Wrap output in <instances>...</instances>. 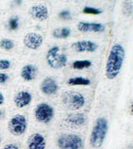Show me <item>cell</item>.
Returning <instances> with one entry per match:
<instances>
[{"instance_id":"1","label":"cell","mask_w":133,"mask_h":149,"mask_svg":"<svg viewBox=\"0 0 133 149\" xmlns=\"http://www.w3.org/2000/svg\"><path fill=\"white\" fill-rule=\"evenodd\" d=\"M125 49L121 44L117 43L112 46L105 70V74L108 80H113L120 74L125 60Z\"/></svg>"},{"instance_id":"2","label":"cell","mask_w":133,"mask_h":149,"mask_svg":"<svg viewBox=\"0 0 133 149\" xmlns=\"http://www.w3.org/2000/svg\"><path fill=\"white\" fill-rule=\"evenodd\" d=\"M108 131V122L104 116L97 119L90 136V145L94 148H99L106 139Z\"/></svg>"},{"instance_id":"3","label":"cell","mask_w":133,"mask_h":149,"mask_svg":"<svg viewBox=\"0 0 133 149\" xmlns=\"http://www.w3.org/2000/svg\"><path fill=\"white\" fill-rule=\"evenodd\" d=\"M62 101L66 108L70 110H78L85 105V97L81 93L67 91L62 93Z\"/></svg>"},{"instance_id":"4","label":"cell","mask_w":133,"mask_h":149,"mask_svg":"<svg viewBox=\"0 0 133 149\" xmlns=\"http://www.w3.org/2000/svg\"><path fill=\"white\" fill-rule=\"evenodd\" d=\"M57 143L60 149H81L83 145V140L77 134L68 133L60 136Z\"/></svg>"},{"instance_id":"5","label":"cell","mask_w":133,"mask_h":149,"mask_svg":"<svg viewBox=\"0 0 133 149\" xmlns=\"http://www.w3.org/2000/svg\"><path fill=\"white\" fill-rule=\"evenodd\" d=\"M59 46H53L50 48L46 55L47 65L53 69H59L64 67L67 62V56L64 54H58Z\"/></svg>"},{"instance_id":"6","label":"cell","mask_w":133,"mask_h":149,"mask_svg":"<svg viewBox=\"0 0 133 149\" xmlns=\"http://www.w3.org/2000/svg\"><path fill=\"white\" fill-rule=\"evenodd\" d=\"M27 127V122L25 116L22 114L14 115L9 120L8 124V129L9 132L14 136L23 135Z\"/></svg>"},{"instance_id":"7","label":"cell","mask_w":133,"mask_h":149,"mask_svg":"<svg viewBox=\"0 0 133 149\" xmlns=\"http://www.w3.org/2000/svg\"><path fill=\"white\" fill-rule=\"evenodd\" d=\"M34 116L38 122L48 123L54 116V109L46 102H42L36 107Z\"/></svg>"},{"instance_id":"8","label":"cell","mask_w":133,"mask_h":149,"mask_svg":"<svg viewBox=\"0 0 133 149\" xmlns=\"http://www.w3.org/2000/svg\"><path fill=\"white\" fill-rule=\"evenodd\" d=\"M23 45L30 49H38L42 46L43 43V38L40 34L35 32H30L24 36Z\"/></svg>"},{"instance_id":"9","label":"cell","mask_w":133,"mask_h":149,"mask_svg":"<svg viewBox=\"0 0 133 149\" xmlns=\"http://www.w3.org/2000/svg\"><path fill=\"white\" fill-rule=\"evenodd\" d=\"M77 29L81 32H94L100 33L105 30V26L101 23H93V22H85L81 21L77 24Z\"/></svg>"},{"instance_id":"10","label":"cell","mask_w":133,"mask_h":149,"mask_svg":"<svg viewBox=\"0 0 133 149\" xmlns=\"http://www.w3.org/2000/svg\"><path fill=\"white\" fill-rule=\"evenodd\" d=\"M40 89L43 94L47 95H52L57 93L58 90V86L57 81L53 78L47 77L41 83Z\"/></svg>"},{"instance_id":"11","label":"cell","mask_w":133,"mask_h":149,"mask_svg":"<svg viewBox=\"0 0 133 149\" xmlns=\"http://www.w3.org/2000/svg\"><path fill=\"white\" fill-rule=\"evenodd\" d=\"M46 145V139L44 136L36 132L29 137L27 142V149H45Z\"/></svg>"},{"instance_id":"12","label":"cell","mask_w":133,"mask_h":149,"mask_svg":"<svg viewBox=\"0 0 133 149\" xmlns=\"http://www.w3.org/2000/svg\"><path fill=\"white\" fill-rule=\"evenodd\" d=\"M29 14L33 17V19H36L38 20H46L48 18L49 12L47 8L43 4H37L33 5V7L30 8Z\"/></svg>"},{"instance_id":"13","label":"cell","mask_w":133,"mask_h":149,"mask_svg":"<svg viewBox=\"0 0 133 149\" xmlns=\"http://www.w3.org/2000/svg\"><path fill=\"white\" fill-rule=\"evenodd\" d=\"M73 48L77 52H94L98 48L97 43L92 40H81L73 44Z\"/></svg>"},{"instance_id":"14","label":"cell","mask_w":133,"mask_h":149,"mask_svg":"<svg viewBox=\"0 0 133 149\" xmlns=\"http://www.w3.org/2000/svg\"><path fill=\"white\" fill-rule=\"evenodd\" d=\"M33 100L32 94L27 91H21L14 97V104L18 108H23L28 106Z\"/></svg>"},{"instance_id":"15","label":"cell","mask_w":133,"mask_h":149,"mask_svg":"<svg viewBox=\"0 0 133 149\" xmlns=\"http://www.w3.org/2000/svg\"><path fill=\"white\" fill-rule=\"evenodd\" d=\"M37 72H38L37 67L34 65L28 64L22 68L21 76L25 81H31L35 79V77L37 75Z\"/></svg>"},{"instance_id":"16","label":"cell","mask_w":133,"mask_h":149,"mask_svg":"<svg viewBox=\"0 0 133 149\" xmlns=\"http://www.w3.org/2000/svg\"><path fill=\"white\" fill-rule=\"evenodd\" d=\"M85 122H86V117L82 113H77V114L68 116L66 119V123L73 127L82 126L85 123Z\"/></svg>"},{"instance_id":"17","label":"cell","mask_w":133,"mask_h":149,"mask_svg":"<svg viewBox=\"0 0 133 149\" xmlns=\"http://www.w3.org/2000/svg\"><path fill=\"white\" fill-rule=\"evenodd\" d=\"M67 84L69 86H89L91 84V81L88 78L77 76L69 78L67 81Z\"/></svg>"},{"instance_id":"18","label":"cell","mask_w":133,"mask_h":149,"mask_svg":"<svg viewBox=\"0 0 133 149\" xmlns=\"http://www.w3.org/2000/svg\"><path fill=\"white\" fill-rule=\"evenodd\" d=\"M71 29L69 28L62 27L55 29L53 30V35L56 39H66L71 35Z\"/></svg>"},{"instance_id":"19","label":"cell","mask_w":133,"mask_h":149,"mask_svg":"<svg viewBox=\"0 0 133 149\" xmlns=\"http://www.w3.org/2000/svg\"><path fill=\"white\" fill-rule=\"evenodd\" d=\"M93 63L89 60H82V61H76L73 62V67L75 70H83L92 66Z\"/></svg>"},{"instance_id":"20","label":"cell","mask_w":133,"mask_h":149,"mask_svg":"<svg viewBox=\"0 0 133 149\" xmlns=\"http://www.w3.org/2000/svg\"><path fill=\"white\" fill-rule=\"evenodd\" d=\"M15 46L14 42L10 39H3L0 40V48L5 50H10Z\"/></svg>"},{"instance_id":"21","label":"cell","mask_w":133,"mask_h":149,"mask_svg":"<svg viewBox=\"0 0 133 149\" xmlns=\"http://www.w3.org/2000/svg\"><path fill=\"white\" fill-rule=\"evenodd\" d=\"M19 18L18 16L12 17L9 20H8V28L10 30H16L18 29V28L19 26Z\"/></svg>"},{"instance_id":"22","label":"cell","mask_w":133,"mask_h":149,"mask_svg":"<svg viewBox=\"0 0 133 149\" xmlns=\"http://www.w3.org/2000/svg\"><path fill=\"white\" fill-rule=\"evenodd\" d=\"M82 12L86 14H93V15H98L101 13L99 8L93 7H85L83 8Z\"/></svg>"},{"instance_id":"23","label":"cell","mask_w":133,"mask_h":149,"mask_svg":"<svg viewBox=\"0 0 133 149\" xmlns=\"http://www.w3.org/2000/svg\"><path fill=\"white\" fill-rule=\"evenodd\" d=\"M11 66V62L8 60L2 59L0 60V70H8Z\"/></svg>"},{"instance_id":"24","label":"cell","mask_w":133,"mask_h":149,"mask_svg":"<svg viewBox=\"0 0 133 149\" xmlns=\"http://www.w3.org/2000/svg\"><path fill=\"white\" fill-rule=\"evenodd\" d=\"M59 18L62 19H69L72 18L71 16V12L69 10H62L58 14Z\"/></svg>"},{"instance_id":"25","label":"cell","mask_w":133,"mask_h":149,"mask_svg":"<svg viewBox=\"0 0 133 149\" xmlns=\"http://www.w3.org/2000/svg\"><path fill=\"white\" fill-rule=\"evenodd\" d=\"M8 80V74L6 73H0V83L4 84Z\"/></svg>"},{"instance_id":"26","label":"cell","mask_w":133,"mask_h":149,"mask_svg":"<svg viewBox=\"0 0 133 149\" xmlns=\"http://www.w3.org/2000/svg\"><path fill=\"white\" fill-rule=\"evenodd\" d=\"M3 149H19V146L14 144V143H8V144H6Z\"/></svg>"},{"instance_id":"27","label":"cell","mask_w":133,"mask_h":149,"mask_svg":"<svg viewBox=\"0 0 133 149\" xmlns=\"http://www.w3.org/2000/svg\"><path fill=\"white\" fill-rule=\"evenodd\" d=\"M4 95H3V94L0 91V106L1 105H3V103H4Z\"/></svg>"},{"instance_id":"28","label":"cell","mask_w":133,"mask_h":149,"mask_svg":"<svg viewBox=\"0 0 133 149\" xmlns=\"http://www.w3.org/2000/svg\"><path fill=\"white\" fill-rule=\"evenodd\" d=\"M2 116H3V111H2L0 110V118L2 117Z\"/></svg>"},{"instance_id":"29","label":"cell","mask_w":133,"mask_h":149,"mask_svg":"<svg viewBox=\"0 0 133 149\" xmlns=\"http://www.w3.org/2000/svg\"><path fill=\"white\" fill-rule=\"evenodd\" d=\"M1 140H2V139H1V136H0V142H1Z\"/></svg>"}]
</instances>
